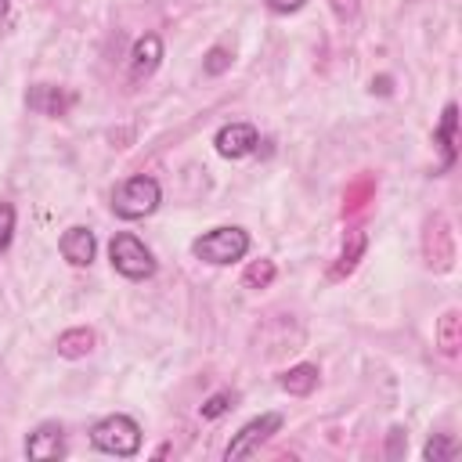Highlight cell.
I'll list each match as a JSON object with an SVG mask.
<instances>
[{
  "label": "cell",
  "mask_w": 462,
  "mask_h": 462,
  "mask_svg": "<svg viewBox=\"0 0 462 462\" xmlns=\"http://www.w3.org/2000/svg\"><path fill=\"white\" fill-rule=\"evenodd\" d=\"M159 202H162V188L148 173H134V177L119 180L112 191V213L119 220H144L159 209Z\"/></svg>",
  "instance_id": "1"
},
{
  "label": "cell",
  "mask_w": 462,
  "mask_h": 462,
  "mask_svg": "<svg viewBox=\"0 0 462 462\" xmlns=\"http://www.w3.org/2000/svg\"><path fill=\"white\" fill-rule=\"evenodd\" d=\"M249 231L238 227V224H224V227H213L206 235H199L191 242V253L202 260V263H213V267H227V263H238L245 253H249Z\"/></svg>",
  "instance_id": "2"
},
{
  "label": "cell",
  "mask_w": 462,
  "mask_h": 462,
  "mask_svg": "<svg viewBox=\"0 0 462 462\" xmlns=\"http://www.w3.org/2000/svg\"><path fill=\"white\" fill-rule=\"evenodd\" d=\"M90 444L105 455L134 458L141 451V426H137V419H130L123 411H112V415H105L90 426Z\"/></svg>",
  "instance_id": "3"
},
{
  "label": "cell",
  "mask_w": 462,
  "mask_h": 462,
  "mask_svg": "<svg viewBox=\"0 0 462 462\" xmlns=\"http://www.w3.org/2000/svg\"><path fill=\"white\" fill-rule=\"evenodd\" d=\"M108 260H112V271L130 278V282H144L155 274V256L152 249L134 235V231H116L112 242H108Z\"/></svg>",
  "instance_id": "4"
},
{
  "label": "cell",
  "mask_w": 462,
  "mask_h": 462,
  "mask_svg": "<svg viewBox=\"0 0 462 462\" xmlns=\"http://www.w3.org/2000/svg\"><path fill=\"white\" fill-rule=\"evenodd\" d=\"M282 430V415L278 411H263V415H256V419H249L231 440H227V448H224V458L231 462V458H245V455H253L263 440H271L274 433Z\"/></svg>",
  "instance_id": "5"
},
{
  "label": "cell",
  "mask_w": 462,
  "mask_h": 462,
  "mask_svg": "<svg viewBox=\"0 0 462 462\" xmlns=\"http://www.w3.org/2000/svg\"><path fill=\"white\" fill-rule=\"evenodd\" d=\"M256 144H260V130L253 123H227L213 137V148L224 159H245L256 152Z\"/></svg>",
  "instance_id": "6"
},
{
  "label": "cell",
  "mask_w": 462,
  "mask_h": 462,
  "mask_svg": "<svg viewBox=\"0 0 462 462\" xmlns=\"http://www.w3.org/2000/svg\"><path fill=\"white\" fill-rule=\"evenodd\" d=\"M58 253H61L72 267H90V263H94V253H97V238H94L90 227L72 224V227L61 231V238H58Z\"/></svg>",
  "instance_id": "7"
},
{
  "label": "cell",
  "mask_w": 462,
  "mask_h": 462,
  "mask_svg": "<svg viewBox=\"0 0 462 462\" xmlns=\"http://www.w3.org/2000/svg\"><path fill=\"white\" fill-rule=\"evenodd\" d=\"M65 430L58 422H40L29 437H25V455L29 458H40V462H51V458H65Z\"/></svg>",
  "instance_id": "8"
},
{
  "label": "cell",
  "mask_w": 462,
  "mask_h": 462,
  "mask_svg": "<svg viewBox=\"0 0 462 462\" xmlns=\"http://www.w3.org/2000/svg\"><path fill=\"white\" fill-rule=\"evenodd\" d=\"M433 144L440 148V173L451 170L458 159V108H455V101L444 105V116L433 130Z\"/></svg>",
  "instance_id": "9"
},
{
  "label": "cell",
  "mask_w": 462,
  "mask_h": 462,
  "mask_svg": "<svg viewBox=\"0 0 462 462\" xmlns=\"http://www.w3.org/2000/svg\"><path fill=\"white\" fill-rule=\"evenodd\" d=\"M426 263L430 267H437V271H448L451 267V256H455V249H451V231H448V220L437 213L430 224H426Z\"/></svg>",
  "instance_id": "10"
},
{
  "label": "cell",
  "mask_w": 462,
  "mask_h": 462,
  "mask_svg": "<svg viewBox=\"0 0 462 462\" xmlns=\"http://www.w3.org/2000/svg\"><path fill=\"white\" fill-rule=\"evenodd\" d=\"M159 65H162V36H159V32L137 36L134 47H130V69H134V76H137V79H141V76H152Z\"/></svg>",
  "instance_id": "11"
},
{
  "label": "cell",
  "mask_w": 462,
  "mask_h": 462,
  "mask_svg": "<svg viewBox=\"0 0 462 462\" xmlns=\"http://www.w3.org/2000/svg\"><path fill=\"white\" fill-rule=\"evenodd\" d=\"M72 94H65L61 87H51V83H36L29 94H25V105L40 116H65L72 108Z\"/></svg>",
  "instance_id": "12"
},
{
  "label": "cell",
  "mask_w": 462,
  "mask_h": 462,
  "mask_svg": "<svg viewBox=\"0 0 462 462\" xmlns=\"http://www.w3.org/2000/svg\"><path fill=\"white\" fill-rule=\"evenodd\" d=\"M318 383H321V372H318V365H292V368H285L282 375H278V386L289 393V397H307V393H314L318 390Z\"/></svg>",
  "instance_id": "13"
},
{
  "label": "cell",
  "mask_w": 462,
  "mask_h": 462,
  "mask_svg": "<svg viewBox=\"0 0 462 462\" xmlns=\"http://www.w3.org/2000/svg\"><path fill=\"white\" fill-rule=\"evenodd\" d=\"M94 343H97V336H94V328H87V325L65 328V332L54 339L58 354H61V357H69V361H76V357H87V354L94 350Z\"/></svg>",
  "instance_id": "14"
},
{
  "label": "cell",
  "mask_w": 462,
  "mask_h": 462,
  "mask_svg": "<svg viewBox=\"0 0 462 462\" xmlns=\"http://www.w3.org/2000/svg\"><path fill=\"white\" fill-rule=\"evenodd\" d=\"M437 346H440L444 357H455L458 346H462V314L455 307L444 310L440 321H437Z\"/></svg>",
  "instance_id": "15"
},
{
  "label": "cell",
  "mask_w": 462,
  "mask_h": 462,
  "mask_svg": "<svg viewBox=\"0 0 462 462\" xmlns=\"http://www.w3.org/2000/svg\"><path fill=\"white\" fill-rule=\"evenodd\" d=\"M365 245H368L365 231H361V227H354V231L346 235V242H343V253H339V263L332 267V278H343V274H350V271L357 267V260H361Z\"/></svg>",
  "instance_id": "16"
},
{
  "label": "cell",
  "mask_w": 462,
  "mask_h": 462,
  "mask_svg": "<svg viewBox=\"0 0 462 462\" xmlns=\"http://www.w3.org/2000/svg\"><path fill=\"white\" fill-rule=\"evenodd\" d=\"M455 455H458V440L448 437V433H433V437L426 440V448H422V458H426V462H448V458H455Z\"/></svg>",
  "instance_id": "17"
},
{
  "label": "cell",
  "mask_w": 462,
  "mask_h": 462,
  "mask_svg": "<svg viewBox=\"0 0 462 462\" xmlns=\"http://www.w3.org/2000/svg\"><path fill=\"white\" fill-rule=\"evenodd\" d=\"M274 260H253L245 271H242V285L245 289H267L274 282Z\"/></svg>",
  "instance_id": "18"
},
{
  "label": "cell",
  "mask_w": 462,
  "mask_h": 462,
  "mask_svg": "<svg viewBox=\"0 0 462 462\" xmlns=\"http://www.w3.org/2000/svg\"><path fill=\"white\" fill-rule=\"evenodd\" d=\"M231 61H235V58H231V51L217 43V47H209V51H206V58H202V72H206V76H220V72H227V69H231Z\"/></svg>",
  "instance_id": "19"
},
{
  "label": "cell",
  "mask_w": 462,
  "mask_h": 462,
  "mask_svg": "<svg viewBox=\"0 0 462 462\" xmlns=\"http://www.w3.org/2000/svg\"><path fill=\"white\" fill-rule=\"evenodd\" d=\"M231 404H235V393H231V390H220V393L206 397V404L199 408V415H202V419H220V415H224Z\"/></svg>",
  "instance_id": "20"
},
{
  "label": "cell",
  "mask_w": 462,
  "mask_h": 462,
  "mask_svg": "<svg viewBox=\"0 0 462 462\" xmlns=\"http://www.w3.org/2000/svg\"><path fill=\"white\" fill-rule=\"evenodd\" d=\"M11 238H14V206L11 202H0V256L7 253Z\"/></svg>",
  "instance_id": "21"
},
{
  "label": "cell",
  "mask_w": 462,
  "mask_h": 462,
  "mask_svg": "<svg viewBox=\"0 0 462 462\" xmlns=\"http://www.w3.org/2000/svg\"><path fill=\"white\" fill-rule=\"evenodd\" d=\"M328 7H332V14L339 22H346V18H354L361 11V0H328Z\"/></svg>",
  "instance_id": "22"
},
{
  "label": "cell",
  "mask_w": 462,
  "mask_h": 462,
  "mask_svg": "<svg viewBox=\"0 0 462 462\" xmlns=\"http://www.w3.org/2000/svg\"><path fill=\"white\" fill-rule=\"evenodd\" d=\"M263 4H267L274 14H296V11H300L307 0H263Z\"/></svg>",
  "instance_id": "23"
},
{
  "label": "cell",
  "mask_w": 462,
  "mask_h": 462,
  "mask_svg": "<svg viewBox=\"0 0 462 462\" xmlns=\"http://www.w3.org/2000/svg\"><path fill=\"white\" fill-rule=\"evenodd\" d=\"M401 440H408V437H404V430H401V426H393V430H390V451H386L390 458H397V455H401V451L408 448V444L401 448Z\"/></svg>",
  "instance_id": "24"
},
{
  "label": "cell",
  "mask_w": 462,
  "mask_h": 462,
  "mask_svg": "<svg viewBox=\"0 0 462 462\" xmlns=\"http://www.w3.org/2000/svg\"><path fill=\"white\" fill-rule=\"evenodd\" d=\"M372 90H379V94H390V79H386V76H379V87L372 83Z\"/></svg>",
  "instance_id": "25"
},
{
  "label": "cell",
  "mask_w": 462,
  "mask_h": 462,
  "mask_svg": "<svg viewBox=\"0 0 462 462\" xmlns=\"http://www.w3.org/2000/svg\"><path fill=\"white\" fill-rule=\"evenodd\" d=\"M7 7H11V0H0V18L7 14Z\"/></svg>",
  "instance_id": "26"
}]
</instances>
